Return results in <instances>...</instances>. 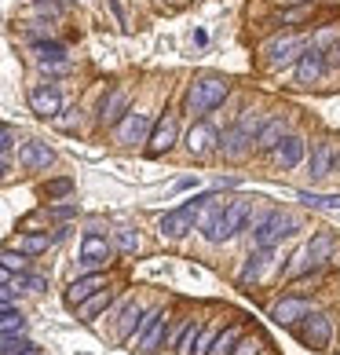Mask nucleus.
Listing matches in <instances>:
<instances>
[{"instance_id": "nucleus-44", "label": "nucleus", "mask_w": 340, "mask_h": 355, "mask_svg": "<svg viewBox=\"0 0 340 355\" xmlns=\"http://www.w3.org/2000/svg\"><path fill=\"white\" fill-rule=\"evenodd\" d=\"M333 55H337V62H340V37H337V48H333Z\"/></svg>"}, {"instance_id": "nucleus-6", "label": "nucleus", "mask_w": 340, "mask_h": 355, "mask_svg": "<svg viewBox=\"0 0 340 355\" xmlns=\"http://www.w3.org/2000/svg\"><path fill=\"white\" fill-rule=\"evenodd\" d=\"M296 227H300V223H296L289 213L271 209V213L256 216V223H253V245H256V249H274L282 239H289Z\"/></svg>"}, {"instance_id": "nucleus-24", "label": "nucleus", "mask_w": 340, "mask_h": 355, "mask_svg": "<svg viewBox=\"0 0 340 355\" xmlns=\"http://www.w3.org/2000/svg\"><path fill=\"white\" fill-rule=\"evenodd\" d=\"M110 304H114V289H110V286H102L99 293H91L88 300H81V304H77V311H81V319H84V322H96Z\"/></svg>"}, {"instance_id": "nucleus-32", "label": "nucleus", "mask_w": 340, "mask_h": 355, "mask_svg": "<svg viewBox=\"0 0 340 355\" xmlns=\"http://www.w3.org/2000/svg\"><path fill=\"white\" fill-rule=\"evenodd\" d=\"M231 355H264V337H260V334H242L238 337V345H234L231 348Z\"/></svg>"}, {"instance_id": "nucleus-27", "label": "nucleus", "mask_w": 340, "mask_h": 355, "mask_svg": "<svg viewBox=\"0 0 340 355\" xmlns=\"http://www.w3.org/2000/svg\"><path fill=\"white\" fill-rule=\"evenodd\" d=\"M33 55L37 62H59V59H66V44H59V41H33Z\"/></svg>"}, {"instance_id": "nucleus-20", "label": "nucleus", "mask_w": 340, "mask_h": 355, "mask_svg": "<svg viewBox=\"0 0 340 355\" xmlns=\"http://www.w3.org/2000/svg\"><path fill=\"white\" fill-rule=\"evenodd\" d=\"M19 165L30 168V173H41V168L55 165V150H51L48 143L30 139V143H22V150H19Z\"/></svg>"}, {"instance_id": "nucleus-14", "label": "nucleus", "mask_w": 340, "mask_h": 355, "mask_svg": "<svg viewBox=\"0 0 340 355\" xmlns=\"http://www.w3.org/2000/svg\"><path fill=\"white\" fill-rule=\"evenodd\" d=\"M322 73H325V51L315 48V44L300 51V55H296V85L307 88V85H315Z\"/></svg>"}, {"instance_id": "nucleus-12", "label": "nucleus", "mask_w": 340, "mask_h": 355, "mask_svg": "<svg viewBox=\"0 0 340 355\" xmlns=\"http://www.w3.org/2000/svg\"><path fill=\"white\" fill-rule=\"evenodd\" d=\"M307 154V139L304 136H282V143L271 150V162L278 173H289V168H296L300 162H304Z\"/></svg>"}, {"instance_id": "nucleus-3", "label": "nucleus", "mask_w": 340, "mask_h": 355, "mask_svg": "<svg viewBox=\"0 0 340 355\" xmlns=\"http://www.w3.org/2000/svg\"><path fill=\"white\" fill-rule=\"evenodd\" d=\"M213 198V194H198V198H190V202H183L176 209H168V213H161L158 220V231H161V239H187V234L194 231V223H198V213H202V205Z\"/></svg>"}, {"instance_id": "nucleus-29", "label": "nucleus", "mask_w": 340, "mask_h": 355, "mask_svg": "<svg viewBox=\"0 0 340 355\" xmlns=\"http://www.w3.org/2000/svg\"><path fill=\"white\" fill-rule=\"evenodd\" d=\"M300 202L307 209H333L340 213V194H311V191H300Z\"/></svg>"}, {"instance_id": "nucleus-40", "label": "nucleus", "mask_w": 340, "mask_h": 355, "mask_svg": "<svg viewBox=\"0 0 340 355\" xmlns=\"http://www.w3.org/2000/svg\"><path fill=\"white\" fill-rule=\"evenodd\" d=\"M8 173H11V157H8V150H4V154H0V180H4Z\"/></svg>"}, {"instance_id": "nucleus-34", "label": "nucleus", "mask_w": 340, "mask_h": 355, "mask_svg": "<svg viewBox=\"0 0 340 355\" xmlns=\"http://www.w3.org/2000/svg\"><path fill=\"white\" fill-rule=\"evenodd\" d=\"M0 268H8L11 275H19L30 268V257H22L19 249H0Z\"/></svg>"}, {"instance_id": "nucleus-2", "label": "nucleus", "mask_w": 340, "mask_h": 355, "mask_svg": "<svg viewBox=\"0 0 340 355\" xmlns=\"http://www.w3.org/2000/svg\"><path fill=\"white\" fill-rule=\"evenodd\" d=\"M227 96H231V81H227V77L205 73V77H198V81L187 88V114L190 117H208L213 110L224 107Z\"/></svg>"}, {"instance_id": "nucleus-41", "label": "nucleus", "mask_w": 340, "mask_h": 355, "mask_svg": "<svg viewBox=\"0 0 340 355\" xmlns=\"http://www.w3.org/2000/svg\"><path fill=\"white\" fill-rule=\"evenodd\" d=\"M11 147V132H8V128H0V154H4Z\"/></svg>"}, {"instance_id": "nucleus-45", "label": "nucleus", "mask_w": 340, "mask_h": 355, "mask_svg": "<svg viewBox=\"0 0 340 355\" xmlns=\"http://www.w3.org/2000/svg\"><path fill=\"white\" fill-rule=\"evenodd\" d=\"M337 355H340V352H337Z\"/></svg>"}, {"instance_id": "nucleus-26", "label": "nucleus", "mask_w": 340, "mask_h": 355, "mask_svg": "<svg viewBox=\"0 0 340 355\" xmlns=\"http://www.w3.org/2000/svg\"><path fill=\"white\" fill-rule=\"evenodd\" d=\"M202 326H205V319H187V326L179 330L172 352H176V355H190V352H194V340H198V334H202Z\"/></svg>"}, {"instance_id": "nucleus-37", "label": "nucleus", "mask_w": 340, "mask_h": 355, "mask_svg": "<svg viewBox=\"0 0 340 355\" xmlns=\"http://www.w3.org/2000/svg\"><path fill=\"white\" fill-rule=\"evenodd\" d=\"M37 15L59 19V15H62V4H59V0H37Z\"/></svg>"}, {"instance_id": "nucleus-43", "label": "nucleus", "mask_w": 340, "mask_h": 355, "mask_svg": "<svg viewBox=\"0 0 340 355\" xmlns=\"http://www.w3.org/2000/svg\"><path fill=\"white\" fill-rule=\"evenodd\" d=\"M22 355H41V348H37V345H33L30 352H22Z\"/></svg>"}, {"instance_id": "nucleus-5", "label": "nucleus", "mask_w": 340, "mask_h": 355, "mask_svg": "<svg viewBox=\"0 0 340 355\" xmlns=\"http://www.w3.org/2000/svg\"><path fill=\"white\" fill-rule=\"evenodd\" d=\"M289 330H296V340L311 352H325L333 345V315L330 311H315L311 308L304 319H300L296 326H289Z\"/></svg>"}, {"instance_id": "nucleus-1", "label": "nucleus", "mask_w": 340, "mask_h": 355, "mask_svg": "<svg viewBox=\"0 0 340 355\" xmlns=\"http://www.w3.org/2000/svg\"><path fill=\"white\" fill-rule=\"evenodd\" d=\"M260 125H264L260 110H242L238 117H234L224 132L216 136V150L224 154V162H245V157H249Z\"/></svg>"}, {"instance_id": "nucleus-42", "label": "nucleus", "mask_w": 340, "mask_h": 355, "mask_svg": "<svg viewBox=\"0 0 340 355\" xmlns=\"http://www.w3.org/2000/svg\"><path fill=\"white\" fill-rule=\"evenodd\" d=\"M4 282H11V271H8V268H0V286H4Z\"/></svg>"}, {"instance_id": "nucleus-17", "label": "nucleus", "mask_w": 340, "mask_h": 355, "mask_svg": "<svg viewBox=\"0 0 340 355\" xmlns=\"http://www.w3.org/2000/svg\"><path fill=\"white\" fill-rule=\"evenodd\" d=\"M216 128L205 121V117H194V125H190V132H187V150L190 157H208L216 150Z\"/></svg>"}, {"instance_id": "nucleus-25", "label": "nucleus", "mask_w": 340, "mask_h": 355, "mask_svg": "<svg viewBox=\"0 0 340 355\" xmlns=\"http://www.w3.org/2000/svg\"><path fill=\"white\" fill-rule=\"evenodd\" d=\"M242 334H245L242 326H227V330H216V337H213V345H208L205 355H231V348L238 345V337H242Z\"/></svg>"}, {"instance_id": "nucleus-7", "label": "nucleus", "mask_w": 340, "mask_h": 355, "mask_svg": "<svg viewBox=\"0 0 340 355\" xmlns=\"http://www.w3.org/2000/svg\"><path fill=\"white\" fill-rule=\"evenodd\" d=\"M307 48V41L300 33H285V37H274V41L264 44V67L267 70H285L289 62Z\"/></svg>"}, {"instance_id": "nucleus-23", "label": "nucleus", "mask_w": 340, "mask_h": 355, "mask_svg": "<svg viewBox=\"0 0 340 355\" xmlns=\"http://www.w3.org/2000/svg\"><path fill=\"white\" fill-rule=\"evenodd\" d=\"M128 114V92L125 88H114L107 99H102V107H99V125H117L121 117Z\"/></svg>"}, {"instance_id": "nucleus-13", "label": "nucleus", "mask_w": 340, "mask_h": 355, "mask_svg": "<svg viewBox=\"0 0 340 355\" xmlns=\"http://www.w3.org/2000/svg\"><path fill=\"white\" fill-rule=\"evenodd\" d=\"M176 136H179V121H176V114H165L161 121L150 128V136H147V154H150V157L168 154V150H172V143H176Z\"/></svg>"}, {"instance_id": "nucleus-39", "label": "nucleus", "mask_w": 340, "mask_h": 355, "mask_svg": "<svg viewBox=\"0 0 340 355\" xmlns=\"http://www.w3.org/2000/svg\"><path fill=\"white\" fill-rule=\"evenodd\" d=\"M51 216H55V220H70V216H77V205H51Z\"/></svg>"}, {"instance_id": "nucleus-28", "label": "nucleus", "mask_w": 340, "mask_h": 355, "mask_svg": "<svg viewBox=\"0 0 340 355\" xmlns=\"http://www.w3.org/2000/svg\"><path fill=\"white\" fill-rule=\"evenodd\" d=\"M48 245H51V234H22V239L15 242V249L22 257H41Z\"/></svg>"}, {"instance_id": "nucleus-8", "label": "nucleus", "mask_w": 340, "mask_h": 355, "mask_svg": "<svg viewBox=\"0 0 340 355\" xmlns=\"http://www.w3.org/2000/svg\"><path fill=\"white\" fill-rule=\"evenodd\" d=\"M249 220H253V202H245V198L227 202V205H224V216H220V234H216V242H231Z\"/></svg>"}, {"instance_id": "nucleus-33", "label": "nucleus", "mask_w": 340, "mask_h": 355, "mask_svg": "<svg viewBox=\"0 0 340 355\" xmlns=\"http://www.w3.org/2000/svg\"><path fill=\"white\" fill-rule=\"evenodd\" d=\"M11 282H15L19 289H30V293H44V289H48V279H44V275H30V271L11 275Z\"/></svg>"}, {"instance_id": "nucleus-31", "label": "nucleus", "mask_w": 340, "mask_h": 355, "mask_svg": "<svg viewBox=\"0 0 340 355\" xmlns=\"http://www.w3.org/2000/svg\"><path fill=\"white\" fill-rule=\"evenodd\" d=\"M26 330V319L19 308H0V334H22Z\"/></svg>"}, {"instance_id": "nucleus-10", "label": "nucleus", "mask_w": 340, "mask_h": 355, "mask_svg": "<svg viewBox=\"0 0 340 355\" xmlns=\"http://www.w3.org/2000/svg\"><path fill=\"white\" fill-rule=\"evenodd\" d=\"M114 128H117V143H125V147H136V143H147L150 128H154V117H150V114H132V110H128Z\"/></svg>"}, {"instance_id": "nucleus-35", "label": "nucleus", "mask_w": 340, "mask_h": 355, "mask_svg": "<svg viewBox=\"0 0 340 355\" xmlns=\"http://www.w3.org/2000/svg\"><path fill=\"white\" fill-rule=\"evenodd\" d=\"M117 249H121V253H128V257L139 253V234H136L132 227H121V231H117Z\"/></svg>"}, {"instance_id": "nucleus-21", "label": "nucleus", "mask_w": 340, "mask_h": 355, "mask_svg": "<svg viewBox=\"0 0 340 355\" xmlns=\"http://www.w3.org/2000/svg\"><path fill=\"white\" fill-rule=\"evenodd\" d=\"M143 315H147V308H143L139 300H128V304L121 308V319H117V340H121V345H132Z\"/></svg>"}, {"instance_id": "nucleus-4", "label": "nucleus", "mask_w": 340, "mask_h": 355, "mask_svg": "<svg viewBox=\"0 0 340 355\" xmlns=\"http://www.w3.org/2000/svg\"><path fill=\"white\" fill-rule=\"evenodd\" d=\"M168 326H172V315H168L165 308H147V315L139 319V330H136V337H132L136 352H139V355H154V352L165 345Z\"/></svg>"}, {"instance_id": "nucleus-38", "label": "nucleus", "mask_w": 340, "mask_h": 355, "mask_svg": "<svg viewBox=\"0 0 340 355\" xmlns=\"http://www.w3.org/2000/svg\"><path fill=\"white\" fill-rule=\"evenodd\" d=\"M15 300H19V289H11V282L0 286V308H15Z\"/></svg>"}, {"instance_id": "nucleus-18", "label": "nucleus", "mask_w": 340, "mask_h": 355, "mask_svg": "<svg viewBox=\"0 0 340 355\" xmlns=\"http://www.w3.org/2000/svg\"><path fill=\"white\" fill-rule=\"evenodd\" d=\"M307 157V168H311V176L322 180V176H330L333 173V165H337V147L330 139H319V143H311V154Z\"/></svg>"}, {"instance_id": "nucleus-15", "label": "nucleus", "mask_w": 340, "mask_h": 355, "mask_svg": "<svg viewBox=\"0 0 340 355\" xmlns=\"http://www.w3.org/2000/svg\"><path fill=\"white\" fill-rule=\"evenodd\" d=\"M282 136H289V117H285V114H271V117H264V125H260L253 147L260 154H271L282 143Z\"/></svg>"}, {"instance_id": "nucleus-30", "label": "nucleus", "mask_w": 340, "mask_h": 355, "mask_svg": "<svg viewBox=\"0 0 340 355\" xmlns=\"http://www.w3.org/2000/svg\"><path fill=\"white\" fill-rule=\"evenodd\" d=\"M30 348H33V340H26L22 334H0V355H22Z\"/></svg>"}, {"instance_id": "nucleus-9", "label": "nucleus", "mask_w": 340, "mask_h": 355, "mask_svg": "<svg viewBox=\"0 0 340 355\" xmlns=\"http://www.w3.org/2000/svg\"><path fill=\"white\" fill-rule=\"evenodd\" d=\"M307 311H311V297H304V293H285L282 300H274V304H271V319L278 322V326H296Z\"/></svg>"}, {"instance_id": "nucleus-19", "label": "nucleus", "mask_w": 340, "mask_h": 355, "mask_svg": "<svg viewBox=\"0 0 340 355\" xmlns=\"http://www.w3.org/2000/svg\"><path fill=\"white\" fill-rule=\"evenodd\" d=\"M30 110L37 117H55L62 110V96H59V88L55 85H37L30 92Z\"/></svg>"}, {"instance_id": "nucleus-36", "label": "nucleus", "mask_w": 340, "mask_h": 355, "mask_svg": "<svg viewBox=\"0 0 340 355\" xmlns=\"http://www.w3.org/2000/svg\"><path fill=\"white\" fill-rule=\"evenodd\" d=\"M70 191H73V180H51L41 187L44 198H62V194H70Z\"/></svg>"}, {"instance_id": "nucleus-11", "label": "nucleus", "mask_w": 340, "mask_h": 355, "mask_svg": "<svg viewBox=\"0 0 340 355\" xmlns=\"http://www.w3.org/2000/svg\"><path fill=\"white\" fill-rule=\"evenodd\" d=\"M110 257H114V245L102 239V234L88 231L84 239H81V268L99 271V268H107V264H110Z\"/></svg>"}, {"instance_id": "nucleus-22", "label": "nucleus", "mask_w": 340, "mask_h": 355, "mask_svg": "<svg viewBox=\"0 0 340 355\" xmlns=\"http://www.w3.org/2000/svg\"><path fill=\"white\" fill-rule=\"evenodd\" d=\"M271 253H274V249H253V253L242 260L238 286H249V282H260V279H264V268L271 264Z\"/></svg>"}, {"instance_id": "nucleus-16", "label": "nucleus", "mask_w": 340, "mask_h": 355, "mask_svg": "<svg viewBox=\"0 0 340 355\" xmlns=\"http://www.w3.org/2000/svg\"><path fill=\"white\" fill-rule=\"evenodd\" d=\"M102 286H110V275L107 271H88V275H81V279H73L70 286H66V304L70 308H77L81 300H88L91 293H99Z\"/></svg>"}]
</instances>
